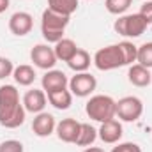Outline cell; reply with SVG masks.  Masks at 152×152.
<instances>
[{"label":"cell","instance_id":"277c9868","mask_svg":"<svg viewBox=\"0 0 152 152\" xmlns=\"http://www.w3.org/2000/svg\"><path fill=\"white\" fill-rule=\"evenodd\" d=\"M94 66L99 71H113V69H118V67H124L126 60H124L120 46L118 44H110V46H104V48L97 50L96 55H94Z\"/></svg>","mask_w":152,"mask_h":152},{"label":"cell","instance_id":"ac0fdd59","mask_svg":"<svg viewBox=\"0 0 152 152\" xmlns=\"http://www.w3.org/2000/svg\"><path fill=\"white\" fill-rule=\"evenodd\" d=\"M36 76L37 75H36L34 67L28 64H21V66L14 67V71H12V78L20 87H30L36 81Z\"/></svg>","mask_w":152,"mask_h":152},{"label":"cell","instance_id":"cb8c5ba5","mask_svg":"<svg viewBox=\"0 0 152 152\" xmlns=\"http://www.w3.org/2000/svg\"><path fill=\"white\" fill-rule=\"evenodd\" d=\"M118 46H120V50H122V55H124L126 66H133V62H136L138 46H134L131 41H122V42H118Z\"/></svg>","mask_w":152,"mask_h":152},{"label":"cell","instance_id":"52a82bcc","mask_svg":"<svg viewBox=\"0 0 152 152\" xmlns=\"http://www.w3.org/2000/svg\"><path fill=\"white\" fill-rule=\"evenodd\" d=\"M97 87V80L96 76L90 73H76L71 80H69V90L76 97H88Z\"/></svg>","mask_w":152,"mask_h":152},{"label":"cell","instance_id":"6da1fadb","mask_svg":"<svg viewBox=\"0 0 152 152\" xmlns=\"http://www.w3.org/2000/svg\"><path fill=\"white\" fill-rule=\"evenodd\" d=\"M25 106L20 101V92L14 85L0 87V126L16 129L25 122Z\"/></svg>","mask_w":152,"mask_h":152},{"label":"cell","instance_id":"30bf717a","mask_svg":"<svg viewBox=\"0 0 152 152\" xmlns=\"http://www.w3.org/2000/svg\"><path fill=\"white\" fill-rule=\"evenodd\" d=\"M80 127H81V122H78L73 117H67V118H62L60 122H57L55 133H57V136H58L60 142H64V143H75L78 134H80Z\"/></svg>","mask_w":152,"mask_h":152},{"label":"cell","instance_id":"9c48e42d","mask_svg":"<svg viewBox=\"0 0 152 152\" xmlns=\"http://www.w3.org/2000/svg\"><path fill=\"white\" fill-rule=\"evenodd\" d=\"M32 27H34V18L27 11H16L9 18V30L16 37H23V36L30 34L32 32Z\"/></svg>","mask_w":152,"mask_h":152},{"label":"cell","instance_id":"3957f363","mask_svg":"<svg viewBox=\"0 0 152 152\" xmlns=\"http://www.w3.org/2000/svg\"><path fill=\"white\" fill-rule=\"evenodd\" d=\"M115 104H117V101L112 96L97 94L87 101L85 112L96 122H106L110 118H115Z\"/></svg>","mask_w":152,"mask_h":152},{"label":"cell","instance_id":"603a6c76","mask_svg":"<svg viewBox=\"0 0 152 152\" xmlns=\"http://www.w3.org/2000/svg\"><path fill=\"white\" fill-rule=\"evenodd\" d=\"M133 0H106L104 2V7L110 14H117V16H122L129 7H131Z\"/></svg>","mask_w":152,"mask_h":152},{"label":"cell","instance_id":"8992f818","mask_svg":"<svg viewBox=\"0 0 152 152\" xmlns=\"http://www.w3.org/2000/svg\"><path fill=\"white\" fill-rule=\"evenodd\" d=\"M143 115V103L136 96H126L117 101L115 104V117L122 122H136Z\"/></svg>","mask_w":152,"mask_h":152},{"label":"cell","instance_id":"e0dca14e","mask_svg":"<svg viewBox=\"0 0 152 152\" xmlns=\"http://www.w3.org/2000/svg\"><path fill=\"white\" fill-rule=\"evenodd\" d=\"M55 55H57V60H62V62H69L71 58H73V55L76 53V50H78V46H76V42L73 39H60L58 42H55Z\"/></svg>","mask_w":152,"mask_h":152},{"label":"cell","instance_id":"d4e9b609","mask_svg":"<svg viewBox=\"0 0 152 152\" xmlns=\"http://www.w3.org/2000/svg\"><path fill=\"white\" fill-rule=\"evenodd\" d=\"M23 143L20 140H5L0 143V152H23Z\"/></svg>","mask_w":152,"mask_h":152},{"label":"cell","instance_id":"5bb4252c","mask_svg":"<svg viewBox=\"0 0 152 152\" xmlns=\"http://www.w3.org/2000/svg\"><path fill=\"white\" fill-rule=\"evenodd\" d=\"M41 85H42V90L48 94V92H53V90L67 88L69 80H67L66 73L57 71V69H50V71H46L44 76L41 78Z\"/></svg>","mask_w":152,"mask_h":152},{"label":"cell","instance_id":"ffe728a7","mask_svg":"<svg viewBox=\"0 0 152 152\" xmlns=\"http://www.w3.org/2000/svg\"><path fill=\"white\" fill-rule=\"evenodd\" d=\"M96 138H97V129H96L94 126L83 122L81 127H80V134H78V138H76L75 143L78 147H90V145L96 142Z\"/></svg>","mask_w":152,"mask_h":152},{"label":"cell","instance_id":"7c38bea8","mask_svg":"<svg viewBox=\"0 0 152 152\" xmlns=\"http://www.w3.org/2000/svg\"><path fill=\"white\" fill-rule=\"evenodd\" d=\"M124 131H122V124L117 118H110L106 122H101V127L97 129V136L103 140V143L113 145L122 138Z\"/></svg>","mask_w":152,"mask_h":152},{"label":"cell","instance_id":"7402d4cb","mask_svg":"<svg viewBox=\"0 0 152 152\" xmlns=\"http://www.w3.org/2000/svg\"><path fill=\"white\" fill-rule=\"evenodd\" d=\"M136 62L147 69H152V41L143 42L142 46H138V55H136Z\"/></svg>","mask_w":152,"mask_h":152},{"label":"cell","instance_id":"d6986e66","mask_svg":"<svg viewBox=\"0 0 152 152\" xmlns=\"http://www.w3.org/2000/svg\"><path fill=\"white\" fill-rule=\"evenodd\" d=\"M67 66H69V69H73L75 73H85V71L90 67V55H88V51L78 48L76 53L73 55V58L67 62Z\"/></svg>","mask_w":152,"mask_h":152},{"label":"cell","instance_id":"ba28073f","mask_svg":"<svg viewBox=\"0 0 152 152\" xmlns=\"http://www.w3.org/2000/svg\"><path fill=\"white\" fill-rule=\"evenodd\" d=\"M30 60L34 62L36 67L50 71L57 64V55H55V50L50 44H36L30 50Z\"/></svg>","mask_w":152,"mask_h":152},{"label":"cell","instance_id":"44dd1931","mask_svg":"<svg viewBox=\"0 0 152 152\" xmlns=\"http://www.w3.org/2000/svg\"><path fill=\"white\" fill-rule=\"evenodd\" d=\"M48 9L71 18V14L78 9V0H48Z\"/></svg>","mask_w":152,"mask_h":152},{"label":"cell","instance_id":"5b68a950","mask_svg":"<svg viewBox=\"0 0 152 152\" xmlns=\"http://www.w3.org/2000/svg\"><path fill=\"white\" fill-rule=\"evenodd\" d=\"M147 21L140 16V12L134 14H122L118 16V20H115L113 30L122 36V37H140L145 30H147Z\"/></svg>","mask_w":152,"mask_h":152},{"label":"cell","instance_id":"7a4b0ae2","mask_svg":"<svg viewBox=\"0 0 152 152\" xmlns=\"http://www.w3.org/2000/svg\"><path fill=\"white\" fill-rule=\"evenodd\" d=\"M69 25V16L58 14L51 9H44L41 16V34L46 42H58Z\"/></svg>","mask_w":152,"mask_h":152},{"label":"cell","instance_id":"4fadbf2b","mask_svg":"<svg viewBox=\"0 0 152 152\" xmlns=\"http://www.w3.org/2000/svg\"><path fill=\"white\" fill-rule=\"evenodd\" d=\"M23 106L27 112L30 113H41L44 112V106L48 103V97H46V92L44 90H39V88H32V90H27L23 99H21Z\"/></svg>","mask_w":152,"mask_h":152},{"label":"cell","instance_id":"83f0119b","mask_svg":"<svg viewBox=\"0 0 152 152\" xmlns=\"http://www.w3.org/2000/svg\"><path fill=\"white\" fill-rule=\"evenodd\" d=\"M140 16L147 21V25H152V0H145V4L140 9Z\"/></svg>","mask_w":152,"mask_h":152},{"label":"cell","instance_id":"f546056e","mask_svg":"<svg viewBox=\"0 0 152 152\" xmlns=\"http://www.w3.org/2000/svg\"><path fill=\"white\" fill-rule=\"evenodd\" d=\"M83 152H104V149H101V147H87Z\"/></svg>","mask_w":152,"mask_h":152},{"label":"cell","instance_id":"f1b7e54d","mask_svg":"<svg viewBox=\"0 0 152 152\" xmlns=\"http://www.w3.org/2000/svg\"><path fill=\"white\" fill-rule=\"evenodd\" d=\"M9 5H11V0H0V14L5 12L9 9Z\"/></svg>","mask_w":152,"mask_h":152},{"label":"cell","instance_id":"9a60e30c","mask_svg":"<svg viewBox=\"0 0 152 152\" xmlns=\"http://www.w3.org/2000/svg\"><path fill=\"white\" fill-rule=\"evenodd\" d=\"M127 80L134 87H149L152 81V73L151 69H147V67H143L140 64H133V66H129Z\"/></svg>","mask_w":152,"mask_h":152},{"label":"cell","instance_id":"484cf974","mask_svg":"<svg viewBox=\"0 0 152 152\" xmlns=\"http://www.w3.org/2000/svg\"><path fill=\"white\" fill-rule=\"evenodd\" d=\"M12 71H14L12 62L5 57H0V80H5V78L12 76Z\"/></svg>","mask_w":152,"mask_h":152},{"label":"cell","instance_id":"4316f807","mask_svg":"<svg viewBox=\"0 0 152 152\" xmlns=\"http://www.w3.org/2000/svg\"><path fill=\"white\" fill-rule=\"evenodd\" d=\"M112 152H142V147L133 142H124V143H118L117 147H113Z\"/></svg>","mask_w":152,"mask_h":152},{"label":"cell","instance_id":"8fae6325","mask_svg":"<svg viewBox=\"0 0 152 152\" xmlns=\"http://www.w3.org/2000/svg\"><path fill=\"white\" fill-rule=\"evenodd\" d=\"M55 127H57V120H55L53 115L48 113V112L37 113L34 117V120H32V131L39 138H46V136L53 134Z\"/></svg>","mask_w":152,"mask_h":152},{"label":"cell","instance_id":"2e32d148","mask_svg":"<svg viewBox=\"0 0 152 152\" xmlns=\"http://www.w3.org/2000/svg\"><path fill=\"white\" fill-rule=\"evenodd\" d=\"M46 97H48L50 104H51L53 108H57V110H67V108H71V104H73V94H71V90H67V88H60V90L48 92Z\"/></svg>","mask_w":152,"mask_h":152}]
</instances>
